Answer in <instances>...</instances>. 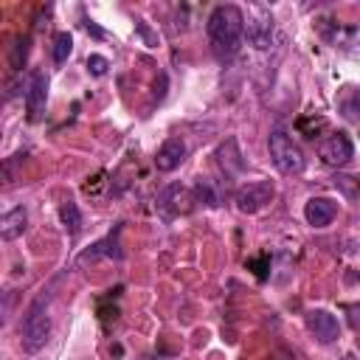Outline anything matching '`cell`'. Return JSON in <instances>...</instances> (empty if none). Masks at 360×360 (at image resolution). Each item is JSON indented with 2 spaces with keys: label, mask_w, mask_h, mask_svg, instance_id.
Listing matches in <instances>:
<instances>
[{
  "label": "cell",
  "mask_w": 360,
  "mask_h": 360,
  "mask_svg": "<svg viewBox=\"0 0 360 360\" xmlns=\"http://www.w3.org/2000/svg\"><path fill=\"white\" fill-rule=\"evenodd\" d=\"M208 42H211V51L217 59H233L242 48V39H245V17L242 11L233 6V3H225V6H217L211 14H208Z\"/></svg>",
  "instance_id": "cell-1"
},
{
  "label": "cell",
  "mask_w": 360,
  "mask_h": 360,
  "mask_svg": "<svg viewBox=\"0 0 360 360\" xmlns=\"http://www.w3.org/2000/svg\"><path fill=\"white\" fill-rule=\"evenodd\" d=\"M42 304H45V295H39V298L28 307V312H25V318H22V323H20V346H22L28 354L39 352V349L45 346L48 335H51V318H48V312H45Z\"/></svg>",
  "instance_id": "cell-2"
},
{
  "label": "cell",
  "mask_w": 360,
  "mask_h": 360,
  "mask_svg": "<svg viewBox=\"0 0 360 360\" xmlns=\"http://www.w3.org/2000/svg\"><path fill=\"white\" fill-rule=\"evenodd\" d=\"M270 158H273V163H276V169L281 172V174H298V172H304V152H301V146L284 132V129H273L270 132Z\"/></svg>",
  "instance_id": "cell-3"
},
{
  "label": "cell",
  "mask_w": 360,
  "mask_h": 360,
  "mask_svg": "<svg viewBox=\"0 0 360 360\" xmlns=\"http://www.w3.org/2000/svg\"><path fill=\"white\" fill-rule=\"evenodd\" d=\"M273 194H276V186L270 180H253V183H245L236 188L233 202L242 214H256L273 200Z\"/></svg>",
  "instance_id": "cell-4"
},
{
  "label": "cell",
  "mask_w": 360,
  "mask_h": 360,
  "mask_svg": "<svg viewBox=\"0 0 360 360\" xmlns=\"http://www.w3.org/2000/svg\"><path fill=\"white\" fill-rule=\"evenodd\" d=\"M245 34H248V42L256 48V51H267L273 45V17L267 8L256 6L250 14H248V22H245Z\"/></svg>",
  "instance_id": "cell-5"
},
{
  "label": "cell",
  "mask_w": 360,
  "mask_h": 360,
  "mask_svg": "<svg viewBox=\"0 0 360 360\" xmlns=\"http://www.w3.org/2000/svg\"><path fill=\"white\" fill-rule=\"evenodd\" d=\"M318 158L326 166H343V163H349L354 158V143H352V138L346 132H335L318 146Z\"/></svg>",
  "instance_id": "cell-6"
},
{
  "label": "cell",
  "mask_w": 360,
  "mask_h": 360,
  "mask_svg": "<svg viewBox=\"0 0 360 360\" xmlns=\"http://www.w3.org/2000/svg\"><path fill=\"white\" fill-rule=\"evenodd\" d=\"M307 326L321 343H332L340 338V323L329 309H309L307 312Z\"/></svg>",
  "instance_id": "cell-7"
},
{
  "label": "cell",
  "mask_w": 360,
  "mask_h": 360,
  "mask_svg": "<svg viewBox=\"0 0 360 360\" xmlns=\"http://www.w3.org/2000/svg\"><path fill=\"white\" fill-rule=\"evenodd\" d=\"M45 98H48V76L42 70L31 73L28 90H25V110H28V121H39L42 110H45Z\"/></svg>",
  "instance_id": "cell-8"
},
{
  "label": "cell",
  "mask_w": 360,
  "mask_h": 360,
  "mask_svg": "<svg viewBox=\"0 0 360 360\" xmlns=\"http://www.w3.org/2000/svg\"><path fill=\"white\" fill-rule=\"evenodd\" d=\"M338 214V202L332 197H309L304 205V219L312 228H326Z\"/></svg>",
  "instance_id": "cell-9"
},
{
  "label": "cell",
  "mask_w": 360,
  "mask_h": 360,
  "mask_svg": "<svg viewBox=\"0 0 360 360\" xmlns=\"http://www.w3.org/2000/svg\"><path fill=\"white\" fill-rule=\"evenodd\" d=\"M186 160V143L180 138H166L155 155V166L158 172H174L180 163Z\"/></svg>",
  "instance_id": "cell-10"
},
{
  "label": "cell",
  "mask_w": 360,
  "mask_h": 360,
  "mask_svg": "<svg viewBox=\"0 0 360 360\" xmlns=\"http://www.w3.org/2000/svg\"><path fill=\"white\" fill-rule=\"evenodd\" d=\"M118 233H121V225H115V231L112 233H107L104 239H98L96 245H90L84 253H79V259H76V264H87V262H96V259H101V256H121V250H118Z\"/></svg>",
  "instance_id": "cell-11"
},
{
  "label": "cell",
  "mask_w": 360,
  "mask_h": 360,
  "mask_svg": "<svg viewBox=\"0 0 360 360\" xmlns=\"http://www.w3.org/2000/svg\"><path fill=\"white\" fill-rule=\"evenodd\" d=\"M25 219H28V214H25L22 205L6 211V214L0 217V239H3V242H14L17 236H22V231H25Z\"/></svg>",
  "instance_id": "cell-12"
},
{
  "label": "cell",
  "mask_w": 360,
  "mask_h": 360,
  "mask_svg": "<svg viewBox=\"0 0 360 360\" xmlns=\"http://www.w3.org/2000/svg\"><path fill=\"white\" fill-rule=\"evenodd\" d=\"M59 219H62V225H65V231H68L70 236H79V233H82V211H79L76 202H70V200L62 202Z\"/></svg>",
  "instance_id": "cell-13"
},
{
  "label": "cell",
  "mask_w": 360,
  "mask_h": 360,
  "mask_svg": "<svg viewBox=\"0 0 360 360\" xmlns=\"http://www.w3.org/2000/svg\"><path fill=\"white\" fill-rule=\"evenodd\" d=\"M160 208H166V214H177V211H186V205H180V202H186V188L183 186H169L163 194H160Z\"/></svg>",
  "instance_id": "cell-14"
},
{
  "label": "cell",
  "mask_w": 360,
  "mask_h": 360,
  "mask_svg": "<svg viewBox=\"0 0 360 360\" xmlns=\"http://www.w3.org/2000/svg\"><path fill=\"white\" fill-rule=\"evenodd\" d=\"M28 51H31V37H17L11 51H8V65L11 70H22L25 59H28Z\"/></svg>",
  "instance_id": "cell-15"
},
{
  "label": "cell",
  "mask_w": 360,
  "mask_h": 360,
  "mask_svg": "<svg viewBox=\"0 0 360 360\" xmlns=\"http://www.w3.org/2000/svg\"><path fill=\"white\" fill-rule=\"evenodd\" d=\"M70 51H73V37L68 31H59L53 37V62L56 65H65L68 56H70Z\"/></svg>",
  "instance_id": "cell-16"
},
{
  "label": "cell",
  "mask_w": 360,
  "mask_h": 360,
  "mask_svg": "<svg viewBox=\"0 0 360 360\" xmlns=\"http://www.w3.org/2000/svg\"><path fill=\"white\" fill-rule=\"evenodd\" d=\"M194 191H197V197H200L205 205H211V208H214V205H219V202H217V194H214V188H211V183H208V180H200Z\"/></svg>",
  "instance_id": "cell-17"
},
{
  "label": "cell",
  "mask_w": 360,
  "mask_h": 360,
  "mask_svg": "<svg viewBox=\"0 0 360 360\" xmlns=\"http://www.w3.org/2000/svg\"><path fill=\"white\" fill-rule=\"evenodd\" d=\"M107 68H110V62H107L104 56H98V53H90V56H87V70H90L93 76H104Z\"/></svg>",
  "instance_id": "cell-18"
},
{
  "label": "cell",
  "mask_w": 360,
  "mask_h": 360,
  "mask_svg": "<svg viewBox=\"0 0 360 360\" xmlns=\"http://www.w3.org/2000/svg\"><path fill=\"white\" fill-rule=\"evenodd\" d=\"M346 318H349L352 329L360 332V304H349V307H346Z\"/></svg>",
  "instance_id": "cell-19"
},
{
  "label": "cell",
  "mask_w": 360,
  "mask_h": 360,
  "mask_svg": "<svg viewBox=\"0 0 360 360\" xmlns=\"http://www.w3.org/2000/svg\"><path fill=\"white\" fill-rule=\"evenodd\" d=\"M84 28H87V31H90V34H93V37H98V39H101V37H104V31H101V28H98V25H93V22H90V20H87V22H84Z\"/></svg>",
  "instance_id": "cell-20"
},
{
  "label": "cell",
  "mask_w": 360,
  "mask_h": 360,
  "mask_svg": "<svg viewBox=\"0 0 360 360\" xmlns=\"http://www.w3.org/2000/svg\"><path fill=\"white\" fill-rule=\"evenodd\" d=\"M340 360H357V357H354V354H343Z\"/></svg>",
  "instance_id": "cell-21"
}]
</instances>
